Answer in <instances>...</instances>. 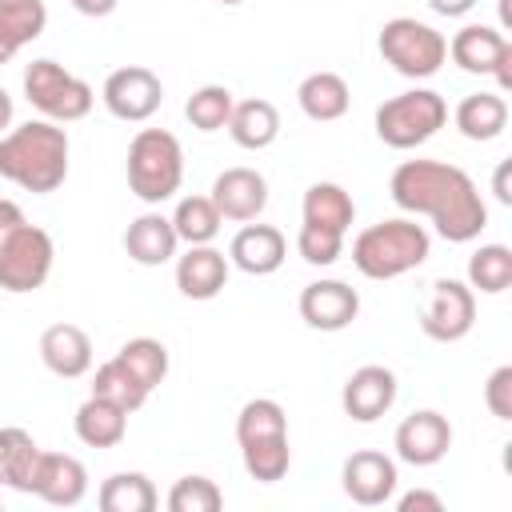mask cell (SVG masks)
Masks as SVG:
<instances>
[{
  "label": "cell",
  "instance_id": "obj_1",
  "mask_svg": "<svg viewBox=\"0 0 512 512\" xmlns=\"http://www.w3.org/2000/svg\"><path fill=\"white\" fill-rule=\"evenodd\" d=\"M388 192L396 208L412 216H428L448 244H468L488 224V204L476 180L444 160H404L396 164Z\"/></svg>",
  "mask_w": 512,
  "mask_h": 512
},
{
  "label": "cell",
  "instance_id": "obj_2",
  "mask_svg": "<svg viewBox=\"0 0 512 512\" xmlns=\"http://www.w3.org/2000/svg\"><path fill=\"white\" fill-rule=\"evenodd\" d=\"M0 176L32 196H48L68 176V132L56 120H28L0 136Z\"/></svg>",
  "mask_w": 512,
  "mask_h": 512
},
{
  "label": "cell",
  "instance_id": "obj_3",
  "mask_svg": "<svg viewBox=\"0 0 512 512\" xmlns=\"http://www.w3.org/2000/svg\"><path fill=\"white\" fill-rule=\"evenodd\" d=\"M428 252H432V236L424 232V224H416L408 216L368 224L352 240V264L368 280H396V276L420 268L428 260Z\"/></svg>",
  "mask_w": 512,
  "mask_h": 512
},
{
  "label": "cell",
  "instance_id": "obj_4",
  "mask_svg": "<svg viewBox=\"0 0 512 512\" xmlns=\"http://www.w3.org/2000/svg\"><path fill=\"white\" fill-rule=\"evenodd\" d=\"M184 180V148L164 128H140L128 144V188L144 204H164L180 192Z\"/></svg>",
  "mask_w": 512,
  "mask_h": 512
},
{
  "label": "cell",
  "instance_id": "obj_5",
  "mask_svg": "<svg viewBox=\"0 0 512 512\" xmlns=\"http://www.w3.org/2000/svg\"><path fill=\"white\" fill-rule=\"evenodd\" d=\"M24 96L36 112H44V120H56V124L84 120L96 104L92 84L72 76L64 64H56L48 56H40L24 68Z\"/></svg>",
  "mask_w": 512,
  "mask_h": 512
},
{
  "label": "cell",
  "instance_id": "obj_6",
  "mask_svg": "<svg viewBox=\"0 0 512 512\" xmlns=\"http://www.w3.org/2000/svg\"><path fill=\"white\" fill-rule=\"evenodd\" d=\"M448 120V104L432 88H408L376 108V136L388 148H416L432 140Z\"/></svg>",
  "mask_w": 512,
  "mask_h": 512
},
{
  "label": "cell",
  "instance_id": "obj_7",
  "mask_svg": "<svg viewBox=\"0 0 512 512\" xmlns=\"http://www.w3.org/2000/svg\"><path fill=\"white\" fill-rule=\"evenodd\" d=\"M380 56L384 64H392L400 76L408 80H428L440 72V64L448 60V40L412 16H396L380 28Z\"/></svg>",
  "mask_w": 512,
  "mask_h": 512
},
{
  "label": "cell",
  "instance_id": "obj_8",
  "mask_svg": "<svg viewBox=\"0 0 512 512\" xmlns=\"http://www.w3.org/2000/svg\"><path fill=\"white\" fill-rule=\"evenodd\" d=\"M52 264H56L52 236L40 224H24L0 244V288L16 292V296L36 292L52 276Z\"/></svg>",
  "mask_w": 512,
  "mask_h": 512
},
{
  "label": "cell",
  "instance_id": "obj_9",
  "mask_svg": "<svg viewBox=\"0 0 512 512\" xmlns=\"http://www.w3.org/2000/svg\"><path fill=\"white\" fill-rule=\"evenodd\" d=\"M448 56L472 76H496L500 92L512 88V40L488 24H468L448 40Z\"/></svg>",
  "mask_w": 512,
  "mask_h": 512
},
{
  "label": "cell",
  "instance_id": "obj_10",
  "mask_svg": "<svg viewBox=\"0 0 512 512\" xmlns=\"http://www.w3.org/2000/svg\"><path fill=\"white\" fill-rule=\"evenodd\" d=\"M100 96H104V108H108L116 120L144 124V120H152V116L160 112V104H164V84H160V76H156L152 68L128 64V68L108 72Z\"/></svg>",
  "mask_w": 512,
  "mask_h": 512
},
{
  "label": "cell",
  "instance_id": "obj_11",
  "mask_svg": "<svg viewBox=\"0 0 512 512\" xmlns=\"http://www.w3.org/2000/svg\"><path fill=\"white\" fill-rule=\"evenodd\" d=\"M476 324V292L464 284V280H436L432 284V300L420 316V328L428 340H440V344H456L472 332Z\"/></svg>",
  "mask_w": 512,
  "mask_h": 512
},
{
  "label": "cell",
  "instance_id": "obj_12",
  "mask_svg": "<svg viewBox=\"0 0 512 512\" xmlns=\"http://www.w3.org/2000/svg\"><path fill=\"white\" fill-rule=\"evenodd\" d=\"M392 448H396V456H400L404 464H412V468H432V464H440V460L448 456V448H452V424H448V416H440L436 408H420V412H412V416L400 420V428H396V436H392Z\"/></svg>",
  "mask_w": 512,
  "mask_h": 512
},
{
  "label": "cell",
  "instance_id": "obj_13",
  "mask_svg": "<svg viewBox=\"0 0 512 512\" xmlns=\"http://www.w3.org/2000/svg\"><path fill=\"white\" fill-rule=\"evenodd\" d=\"M360 316V292L344 280H312L300 292V320L316 332H340Z\"/></svg>",
  "mask_w": 512,
  "mask_h": 512
},
{
  "label": "cell",
  "instance_id": "obj_14",
  "mask_svg": "<svg viewBox=\"0 0 512 512\" xmlns=\"http://www.w3.org/2000/svg\"><path fill=\"white\" fill-rule=\"evenodd\" d=\"M340 480H344V496L352 504H364V508H376L384 500H392L396 492V460L384 456V452H372V448H360L344 460L340 468Z\"/></svg>",
  "mask_w": 512,
  "mask_h": 512
},
{
  "label": "cell",
  "instance_id": "obj_15",
  "mask_svg": "<svg viewBox=\"0 0 512 512\" xmlns=\"http://www.w3.org/2000/svg\"><path fill=\"white\" fill-rule=\"evenodd\" d=\"M340 404H344V416H352L356 424L380 420V416L396 404V372L384 368V364H364V368H356V372L344 380Z\"/></svg>",
  "mask_w": 512,
  "mask_h": 512
},
{
  "label": "cell",
  "instance_id": "obj_16",
  "mask_svg": "<svg viewBox=\"0 0 512 512\" xmlns=\"http://www.w3.org/2000/svg\"><path fill=\"white\" fill-rule=\"evenodd\" d=\"M32 496L56 508H76L88 496V468L68 452H44L32 472Z\"/></svg>",
  "mask_w": 512,
  "mask_h": 512
},
{
  "label": "cell",
  "instance_id": "obj_17",
  "mask_svg": "<svg viewBox=\"0 0 512 512\" xmlns=\"http://www.w3.org/2000/svg\"><path fill=\"white\" fill-rule=\"evenodd\" d=\"M212 204L224 220H256L268 204V180L256 168H224L212 180Z\"/></svg>",
  "mask_w": 512,
  "mask_h": 512
},
{
  "label": "cell",
  "instance_id": "obj_18",
  "mask_svg": "<svg viewBox=\"0 0 512 512\" xmlns=\"http://www.w3.org/2000/svg\"><path fill=\"white\" fill-rule=\"evenodd\" d=\"M284 256H288V240L272 224H244L228 244V260L248 276H272L284 264Z\"/></svg>",
  "mask_w": 512,
  "mask_h": 512
},
{
  "label": "cell",
  "instance_id": "obj_19",
  "mask_svg": "<svg viewBox=\"0 0 512 512\" xmlns=\"http://www.w3.org/2000/svg\"><path fill=\"white\" fill-rule=\"evenodd\" d=\"M228 284V256L212 244H188V252L176 260V288L188 300H212Z\"/></svg>",
  "mask_w": 512,
  "mask_h": 512
},
{
  "label": "cell",
  "instance_id": "obj_20",
  "mask_svg": "<svg viewBox=\"0 0 512 512\" xmlns=\"http://www.w3.org/2000/svg\"><path fill=\"white\" fill-rule=\"evenodd\" d=\"M40 360L64 380H80L92 368V340L76 324H48L40 332Z\"/></svg>",
  "mask_w": 512,
  "mask_h": 512
},
{
  "label": "cell",
  "instance_id": "obj_21",
  "mask_svg": "<svg viewBox=\"0 0 512 512\" xmlns=\"http://www.w3.org/2000/svg\"><path fill=\"white\" fill-rule=\"evenodd\" d=\"M176 248H180V236H176L172 220L160 216V212L136 216V220L128 224V232H124V252H128L136 264H144V268L168 264V260L176 256Z\"/></svg>",
  "mask_w": 512,
  "mask_h": 512
},
{
  "label": "cell",
  "instance_id": "obj_22",
  "mask_svg": "<svg viewBox=\"0 0 512 512\" xmlns=\"http://www.w3.org/2000/svg\"><path fill=\"white\" fill-rule=\"evenodd\" d=\"M296 100H300V112L316 124H328V120H340L352 104V92H348V80L340 72H312L300 80L296 88Z\"/></svg>",
  "mask_w": 512,
  "mask_h": 512
},
{
  "label": "cell",
  "instance_id": "obj_23",
  "mask_svg": "<svg viewBox=\"0 0 512 512\" xmlns=\"http://www.w3.org/2000/svg\"><path fill=\"white\" fill-rule=\"evenodd\" d=\"M228 132H232V140H236L240 148L260 152V148H268V144L280 136V112H276V104L264 100V96L240 100V104H232Z\"/></svg>",
  "mask_w": 512,
  "mask_h": 512
},
{
  "label": "cell",
  "instance_id": "obj_24",
  "mask_svg": "<svg viewBox=\"0 0 512 512\" xmlns=\"http://www.w3.org/2000/svg\"><path fill=\"white\" fill-rule=\"evenodd\" d=\"M76 436L80 444L88 448H116L128 432V412L116 408L112 400H100V396H88L80 408H76Z\"/></svg>",
  "mask_w": 512,
  "mask_h": 512
},
{
  "label": "cell",
  "instance_id": "obj_25",
  "mask_svg": "<svg viewBox=\"0 0 512 512\" xmlns=\"http://www.w3.org/2000/svg\"><path fill=\"white\" fill-rule=\"evenodd\" d=\"M456 128L468 140H496L508 128V100L500 92H472L456 104Z\"/></svg>",
  "mask_w": 512,
  "mask_h": 512
},
{
  "label": "cell",
  "instance_id": "obj_26",
  "mask_svg": "<svg viewBox=\"0 0 512 512\" xmlns=\"http://www.w3.org/2000/svg\"><path fill=\"white\" fill-rule=\"evenodd\" d=\"M300 212H304V224H320V228H332V232H348L352 220H356L352 196H348L340 184H332V180L308 184Z\"/></svg>",
  "mask_w": 512,
  "mask_h": 512
},
{
  "label": "cell",
  "instance_id": "obj_27",
  "mask_svg": "<svg viewBox=\"0 0 512 512\" xmlns=\"http://www.w3.org/2000/svg\"><path fill=\"white\" fill-rule=\"evenodd\" d=\"M40 460V444L24 428H0V484L16 492H32V472Z\"/></svg>",
  "mask_w": 512,
  "mask_h": 512
},
{
  "label": "cell",
  "instance_id": "obj_28",
  "mask_svg": "<svg viewBox=\"0 0 512 512\" xmlns=\"http://www.w3.org/2000/svg\"><path fill=\"white\" fill-rule=\"evenodd\" d=\"M96 504L104 512H156L160 496H156V488H152V480L144 472H112L100 484Z\"/></svg>",
  "mask_w": 512,
  "mask_h": 512
},
{
  "label": "cell",
  "instance_id": "obj_29",
  "mask_svg": "<svg viewBox=\"0 0 512 512\" xmlns=\"http://www.w3.org/2000/svg\"><path fill=\"white\" fill-rule=\"evenodd\" d=\"M240 456H244V472H248L252 480H260V484H276V480H284L288 468H292L288 432L244 440V444H240Z\"/></svg>",
  "mask_w": 512,
  "mask_h": 512
},
{
  "label": "cell",
  "instance_id": "obj_30",
  "mask_svg": "<svg viewBox=\"0 0 512 512\" xmlns=\"http://www.w3.org/2000/svg\"><path fill=\"white\" fill-rule=\"evenodd\" d=\"M512 284V248L504 244H480L468 256V288L484 296H500Z\"/></svg>",
  "mask_w": 512,
  "mask_h": 512
},
{
  "label": "cell",
  "instance_id": "obj_31",
  "mask_svg": "<svg viewBox=\"0 0 512 512\" xmlns=\"http://www.w3.org/2000/svg\"><path fill=\"white\" fill-rule=\"evenodd\" d=\"M92 396H100V400H112L116 408H124L128 416L136 412V408H144V400H148V388L112 356V360H104L100 368H96V376H92Z\"/></svg>",
  "mask_w": 512,
  "mask_h": 512
},
{
  "label": "cell",
  "instance_id": "obj_32",
  "mask_svg": "<svg viewBox=\"0 0 512 512\" xmlns=\"http://www.w3.org/2000/svg\"><path fill=\"white\" fill-rule=\"evenodd\" d=\"M220 224H224V216L216 212L212 196H184L172 212V228L184 244H212Z\"/></svg>",
  "mask_w": 512,
  "mask_h": 512
},
{
  "label": "cell",
  "instance_id": "obj_33",
  "mask_svg": "<svg viewBox=\"0 0 512 512\" xmlns=\"http://www.w3.org/2000/svg\"><path fill=\"white\" fill-rule=\"evenodd\" d=\"M116 360H120L148 392H152L156 384H164V376H168V348H164L160 340H152V336L124 340L120 352H116Z\"/></svg>",
  "mask_w": 512,
  "mask_h": 512
},
{
  "label": "cell",
  "instance_id": "obj_34",
  "mask_svg": "<svg viewBox=\"0 0 512 512\" xmlns=\"http://www.w3.org/2000/svg\"><path fill=\"white\" fill-rule=\"evenodd\" d=\"M232 104H236V100H232V92H228L224 84H204V88H196V92L188 96L184 116H188V124L200 128V132H220V128H228Z\"/></svg>",
  "mask_w": 512,
  "mask_h": 512
},
{
  "label": "cell",
  "instance_id": "obj_35",
  "mask_svg": "<svg viewBox=\"0 0 512 512\" xmlns=\"http://www.w3.org/2000/svg\"><path fill=\"white\" fill-rule=\"evenodd\" d=\"M276 432H288V416H284V408L276 400L256 396V400H248L240 408V416H236V444L256 440V436H276Z\"/></svg>",
  "mask_w": 512,
  "mask_h": 512
},
{
  "label": "cell",
  "instance_id": "obj_36",
  "mask_svg": "<svg viewBox=\"0 0 512 512\" xmlns=\"http://www.w3.org/2000/svg\"><path fill=\"white\" fill-rule=\"evenodd\" d=\"M224 492L208 476H180L168 492V512H220Z\"/></svg>",
  "mask_w": 512,
  "mask_h": 512
},
{
  "label": "cell",
  "instance_id": "obj_37",
  "mask_svg": "<svg viewBox=\"0 0 512 512\" xmlns=\"http://www.w3.org/2000/svg\"><path fill=\"white\" fill-rule=\"evenodd\" d=\"M296 252L316 264V268H328L340 260L344 252V232H332V228H320V224H300L296 232Z\"/></svg>",
  "mask_w": 512,
  "mask_h": 512
},
{
  "label": "cell",
  "instance_id": "obj_38",
  "mask_svg": "<svg viewBox=\"0 0 512 512\" xmlns=\"http://www.w3.org/2000/svg\"><path fill=\"white\" fill-rule=\"evenodd\" d=\"M0 16L8 20V28H12L24 44H32V40L44 32V24H48L44 0H0Z\"/></svg>",
  "mask_w": 512,
  "mask_h": 512
},
{
  "label": "cell",
  "instance_id": "obj_39",
  "mask_svg": "<svg viewBox=\"0 0 512 512\" xmlns=\"http://www.w3.org/2000/svg\"><path fill=\"white\" fill-rule=\"evenodd\" d=\"M484 404L496 420H512V364H500L484 384Z\"/></svg>",
  "mask_w": 512,
  "mask_h": 512
},
{
  "label": "cell",
  "instance_id": "obj_40",
  "mask_svg": "<svg viewBox=\"0 0 512 512\" xmlns=\"http://www.w3.org/2000/svg\"><path fill=\"white\" fill-rule=\"evenodd\" d=\"M400 512H444V500L436 496V492H424V488H416V492H408V496H400V504H396Z\"/></svg>",
  "mask_w": 512,
  "mask_h": 512
},
{
  "label": "cell",
  "instance_id": "obj_41",
  "mask_svg": "<svg viewBox=\"0 0 512 512\" xmlns=\"http://www.w3.org/2000/svg\"><path fill=\"white\" fill-rule=\"evenodd\" d=\"M28 220H24V208L16 204V200H8V196H0V244L16 232V228H24Z\"/></svg>",
  "mask_w": 512,
  "mask_h": 512
},
{
  "label": "cell",
  "instance_id": "obj_42",
  "mask_svg": "<svg viewBox=\"0 0 512 512\" xmlns=\"http://www.w3.org/2000/svg\"><path fill=\"white\" fill-rule=\"evenodd\" d=\"M20 48H24V40H20V36L8 28V20L0 16V64H8V60L20 52Z\"/></svg>",
  "mask_w": 512,
  "mask_h": 512
},
{
  "label": "cell",
  "instance_id": "obj_43",
  "mask_svg": "<svg viewBox=\"0 0 512 512\" xmlns=\"http://www.w3.org/2000/svg\"><path fill=\"white\" fill-rule=\"evenodd\" d=\"M428 8L436 12V16H464V12H472L476 8V0H428Z\"/></svg>",
  "mask_w": 512,
  "mask_h": 512
},
{
  "label": "cell",
  "instance_id": "obj_44",
  "mask_svg": "<svg viewBox=\"0 0 512 512\" xmlns=\"http://www.w3.org/2000/svg\"><path fill=\"white\" fill-rule=\"evenodd\" d=\"M116 4L120 0H72V8L80 16H108V12H116Z\"/></svg>",
  "mask_w": 512,
  "mask_h": 512
},
{
  "label": "cell",
  "instance_id": "obj_45",
  "mask_svg": "<svg viewBox=\"0 0 512 512\" xmlns=\"http://www.w3.org/2000/svg\"><path fill=\"white\" fill-rule=\"evenodd\" d=\"M508 168H512L508 160L496 168V200H500V204H512V192H508Z\"/></svg>",
  "mask_w": 512,
  "mask_h": 512
},
{
  "label": "cell",
  "instance_id": "obj_46",
  "mask_svg": "<svg viewBox=\"0 0 512 512\" xmlns=\"http://www.w3.org/2000/svg\"><path fill=\"white\" fill-rule=\"evenodd\" d=\"M8 124H12V96L0 88V136L8 132Z\"/></svg>",
  "mask_w": 512,
  "mask_h": 512
},
{
  "label": "cell",
  "instance_id": "obj_47",
  "mask_svg": "<svg viewBox=\"0 0 512 512\" xmlns=\"http://www.w3.org/2000/svg\"><path fill=\"white\" fill-rule=\"evenodd\" d=\"M220 4H244V0H220Z\"/></svg>",
  "mask_w": 512,
  "mask_h": 512
}]
</instances>
